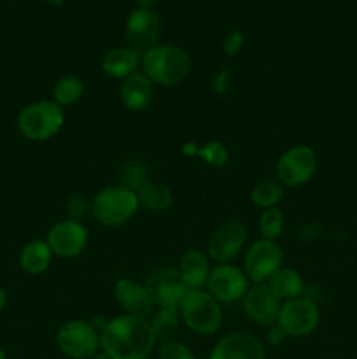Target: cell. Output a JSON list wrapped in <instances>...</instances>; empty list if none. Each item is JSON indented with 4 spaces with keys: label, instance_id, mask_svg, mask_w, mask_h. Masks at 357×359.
Masks as SVG:
<instances>
[{
    "label": "cell",
    "instance_id": "1",
    "mask_svg": "<svg viewBox=\"0 0 357 359\" xmlns=\"http://www.w3.org/2000/svg\"><path fill=\"white\" fill-rule=\"evenodd\" d=\"M158 340L149 319L121 314L107 319L100 332V351L111 359H147Z\"/></svg>",
    "mask_w": 357,
    "mask_h": 359
},
{
    "label": "cell",
    "instance_id": "2",
    "mask_svg": "<svg viewBox=\"0 0 357 359\" xmlns=\"http://www.w3.org/2000/svg\"><path fill=\"white\" fill-rule=\"evenodd\" d=\"M140 70L158 86L181 84L191 70V56L175 44H158L142 55Z\"/></svg>",
    "mask_w": 357,
    "mask_h": 359
},
{
    "label": "cell",
    "instance_id": "3",
    "mask_svg": "<svg viewBox=\"0 0 357 359\" xmlns=\"http://www.w3.org/2000/svg\"><path fill=\"white\" fill-rule=\"evenodd\" d=\"M65 125V111L52 100H38L24 105L16 119L18 132L30 142H46L58 135Z\"/></svg>",
    "mask_w": 357,
    "mask_h": 359
},
{
    "label": "cell",
    "instance_id": "4",
    "mask_svg": "<svg viewBox=\"0 0 357 359\" xmlns=\"http://www.w3.org/2000/svg\"><path fill=\"white\" fill-rule=\"evenodd\" d=\"M140 209L136 193L121 184L100 189L91 200V214L105 228H119L128 223Z\"/></svg>",
    "mask_w": 357,
    "mask_h": 359
},
{
    "label": "cell",
    "instance_id": "5",
    "mask_svg": "<svg viewBox=\"0 0 357 359\" xmlns=\"http://www.w3.org/2000/svg\"><path fill=\"white\" fill-rule=\"evenodd\" d=\"M178 312L182 323L196 335H214L223 325V307L206 290H189Z\"/></svg>",
    "mask_w": 357,
    "mask_h": 359
},
{
    "label": "cell",
    "instance_id": "6",
    "mask_svg": "<svg viewBox=\"0 0 357 359\" xmlns=\"http://www.w3.org/2000/svg\"><path fill=\"white\" fill-rule=\"evenodd\" d=\"M56 346L63 356L70 359H88L100 353V332L93 323L72 319L63 323L56 332Z\"/></svg>",
    "mask_w": 357,
    "mask_h": 359
},
{
    "label": "cell",
    "instance_id": "7",
    "mask_svg": "<svg viewBox=\"0 0 357 359\" xmlns=\"http://www.w3.org/2000/svg\"><path fill=\"white\" fill-rule=\"evenodd\" d=\"M275 172L276 181L284 188L304 186L312 181V177L317 172V153L304 144L289 147L280 154Z\"/></svg>",
    "mask_w": 357,
    "mask_h": 359
},
{
    "label": "cell",
    "instance_id": "8",
    "mask_svg": "<svg viewBox=\"0 0 357 359\" xmlns=\"http://www.w3.org/2000/svg\"><path fill=\"white\" fill-rule=\"evenodd\" d=\"M321 323V312L317 304L308 297L293 298V300L282 302L276 325L286 332L287 337H308L317 330Z\"/></svg>",
    "mask_w": 357,
    "mask_h": 359
},
{
    "label": "cell",
    "instance_id": "9",
    "mask_svg": "<svg viewBox=\"0 0 357 359\" xmlns=\"http://www.w3.org/2000/svg\"><path fill=\"white\" fill-rule=\"evenodd\" d=\"M248 286L251 280L245 276L244 269H238L231 263H217L210 269L205 290L223 305L241 302Z\"/></svg>",
    "mask_w": 357,
    "mask_h": 359
},
{
    "label": "cell",
    "instance_id": "10",
    "mask_svg": "<svg viewBox=\"0 0 357 359\" xmlns=\"http://www.w3.org/2000/svg\"><path fill=\"white\" fill-rule=\"evenodd\" d=\"M284 252L273 241L259 238L252 242L244 255V272L251 284L266 283L282 266Z\"/></svg>",
    "mask_w": 357,
    "mask_h": 359
},
{
    "label": "cell",
    "instance_id": "11",
    "mask_svg": "<svg viewBox=\"0 0 357 359\" xmlns=\"http://www.w3.org/2000/svg\"><path fill=\"white\" fill-rule=\"evenodd\" d=\"M161 23L160 16L153 9L136 7L128 14L125 23V37L130 48L136 49L140 55L160 44Z\"/></svg>",
    "mask_w": 357,
    "mask_h": 359
},
{
    "label": "cell",
    "instance_id": "12",
    "mask_svg": "<svg viewBox=\"0 0 357 359\" xmlns=\"http://www.w3.org/2000/svg\"><path fill=\"white\" fill-rule=\"evenodd\" d=\"M88 230L83 223L72 219H62L49 228L46 235L52 256L63 259H72L83 255L88 245Z\"/></svg>",
    "mask_w": 357,
    "mask_h": 359
},
{
    "label": "cell",
    "instance_id": "13",
    "mask_svg": "<svg viewBox=\"0 0 357 359\" xmlns=\"http://www.w3.org/2000/svg\"><path fill=\"white\" fill-rule=\"evenodd\" d=\"M144 284L153 298L154 307L178 309L189 291L177 269L154 270Z\"/></svg>",
    "mask_w": 357,
    "mask_h": 359
},
{
    "label": "cell",
    "instance_id": "14",
    "mask_svg": "<svg viewBox=\"0 0 357 359\" xmlns=\"http://www.w3.org/2000/svg\"><path fill=\"white\" fill-rule=\"evenodd\" d=\"M247 228L241 221H226L220 224L206 244V255L216 263H231L245 248Z\"/></svg>",
    "mask_w": 357,
    "mask_h": 359
},
{
    "label": "cell",
    "instance_id": "15",
    "mask_svg": "<svg viewBox=\"0 0 357 359\" xmlns=\"http://www.w3.org/2000/svg\"><path fill=\"white\" fill-rule=\"evenodd\" d=\"M282 302L275 297L266 283L251 284L241 298V309L245 316L261 326H272L279 318Z\"/></svg>",
    "mask_w": 357,
    "mask_h": 359
},
{
    "label": "cell",
    "instance_id": "16",
    "mask_svg": "<svg viewBox=\"0 0 357 359\" xmlns=\"http://www.w3.org/2000/svg\"><path fill=\"white\" fill-rule=\"evenodd\" d=\"M209 359H266V349L255 335L234 332L217 340Z\"/></svg>",
    "mask_w": 357,
    "mask_h": 359
},
{
    "label": "cell",
    "instance_id": "17",
    "mask_svg": "<svg viewBox=\"0 0 357 359\" xmlns=\"http://www.w3.org/2000/svg\"><path fill=\"white\" fill-rule=\"evenodd\" d=\"M114 297L122 314L147 319L154 309L146 284H139L132 279H119L114 286Z\"/></svg>",
    "mask_w": 357,
    "mask_h": 359
},
{
    "label": "cell",
    "instance_id": "18",
    "mask_svg": "<svg viewBox=\"0 0 357 359\" xmlns=\"http://www.w3.org/2000/svg\"><path fill=\"white\" fill-rule=\"evenodd\" d=\"M142 65V55L130 46L108 49L102 58V70L112 79H126L132 74L139 72Z\"/></svg>",
    "mask_w": 357,
    "mask_h": 359
},
{
    "label": "cell",
    "instance_id": "19",
    "mask_svg": "<svg viewBox=\"0 0 357 359\" xmlns=\"http://www.w3.org/2000/svg\"><path fill=\"white\" fill-rule=\"evenodd\" d=\"M154 93V84L142 70L132 74L130 77L122 79L121 88H119V95H121V102L128 111L140 112L150 104Z\"/></svg>",
    "mask_w": 357,
    "mask_h": 359
},
{
    "label": "cell",
    "instance_id": "20",
    "mask_svg": "<svg viewBox=\"0 0 357 359\" xmlns=\"http://www.w3.org/2000/svg\"><path fill=\"white\" fill-rule=\"evenodd\" d=\"M210 269L212 266H210L205 252L198 251V249H188L181 256L177 270L181 272L182 279L189 290H205Z\"/></svg>",
    "mask_w": 357,
    "mask_h": 359
},
{
    "label": "cell",
    "instance_id": "21",
    "mask_svg": "<svg viewBox=\"0 0 357 359\" xmlns=\"http://www.w3.org/2000/svg\"><path fill=\"white\" fill-rule=\"evenodd\" d=\"M270 290L275 293L280 302L293 300L304 294V280L300 272L289 266H280L268 280H266Z\"/></svg>",
    "mask_w": 357,
    "mask_h": 359
},
{
    "label": "cell",
    "instance_id": "22",
    "mask_svg": "<svg viewBox=\"0 0 357 359\" xmlns=\"http://www.w3.org/2000/svg\"><path fill=\"white\" fill-rule=\"evenodd\" d=\"M136 200H139L140 209H146L149 212H167L174 203V193L167 184L149 181L136 191Z\"/></svg>",
    "mask_w": 357,
    "mask_h": 359
},
{
    "label": "cell",
    "instance_id": "23",
    "mask_svg": "<svg viewBox=\"0 0 357 359\" xmlns=\"http://www.w3.org/2000/svg\"><path fill=\"white\" fill-rule=\"evenodd\" d=\"M52 259V252L46 241H31L21 249L20 266L23 272L30 276H38L49 269Z\"/></svg>",
    "mask_w": 357,
    "mask_h": 359
},
{
    "label": "cell",
    "instance_id": "24",
    "mask_svg": "<svg viewBox=\"0 0 357 359\" xmlns=\"http://www.w3.org/2000/svg\"><path fill=\"white\" fill-rule=\"evenodd\" d=\"M181 321L182 319H181V312H178V309L158 307V311L154 312L153 319L149 321L158 344L174 339L178 326H181Z\"/></svg>",
    "mask_w": 357,
    "mask_h": 359
},
{
    "label": "cell",
    "instance_id": "25",
    "mask_svg": "<svg viewBox=\"0 0 357 359\" xmlns=\"http://www.w3.org/2000/svg\"><path fill=\"white\" fill-rule=\"evenodd\" d=\"M83 95H84L83 79L74 76V74H66V76L59 77V79L56 81L55 88H52V102H56L62 109L76 105L77 102L83 98Z\"/></svg>",
    "mask_w": 357,
    "mask_h": 359
},
{
    "label": "cell",
    "instance_id": "26",
    "mask_svg": "<svg viewBox=\"0 0 357 359\" xmlns=\"http://www.w3.org/2000/svg\"><path fill=\"white\" fill-rule=\"evenodd\" d=\"M284 186L279 181H273V179H265V181H259L258 184L252 188L251 191V202L254 203L259 209H272L280 203V200L284 198Z\"/></svg>",
    "mask_w": 357,
    "mask_h": 359
},
{
    "label": "cell",
    "instance_id": "27",
    "mask_svg": "<svg viewBox=\"0 0 357 359\" xmlns=\"http://www.w3.org/2000/svg\"><path fill=\"white\" fill-rule=\"evenodd\" d=\"M149 168L146 163L139 160H130L119 168V184L132 191H139L146 182H149Z\"/></svg>",
    "mask_w": 357,
    "mask_h": 359
},
{
    "label": "cell",
    "instance_id": "28",
    "mask_svg": "<svg viewBox=\"0 0 357 359\" xmlns=\"http://www.w3.org/2000/svg\"><path fill=\"white\" fill-rule=\"evenodd\" d=\"M259 231H261V238L266 241L276 242V238L282 235L284 224H286V217H284L282 210L272 207V209H265L259 216Z\"/></svg>",
    "mask_w": 357,
    "mask_h": 359
},
{
    "label": "cell",
    "instance_id": "29",
    "mask_svg": "<svg viewBox=\"0 0 357 359\" xmlns=\"http://www.w3.org/2000/svg\"><path fill=\"white\" fill-rule=\"evenodd\" d=\"M198 156L210 167H224L227 163V149L219 140H209L198 149Z\"/></svg>",
    "mask_w": 357,
    "mask_h": 359
},
{
    "label": "cell",
    "instance_id": "30",
    "mask_svg": "<svg viewBox=\"0 0 357 359\" xmlns=\"http://www.w3.org/2000/svg\"><path fill=\"white\" fill-rule=\"evenodd\" d=\"M156 356L158 359H196L192 351L184 342L175 339L158 344Z\"/></svg>",
    "mask_w": 357,
    "mask_h": 359
},
{
    "label": "cell",
    "instance_id": "31",
    "mask_svg": "<svg viewBox=\"0 0 357 359\" xmlns=\"http://www.w3.org/2000/svg\"><path fill=\"white\" fill-rule=\"evenodd\" d=\"M91 214V200L83 193H74L69 200H66V219L77 221L83 223Z\"/></svg>",
    "mask_w": 357,
    "mask_h": 359
},
{
    "label": "cell",
    "instance_id": "32",
    "mask_svg": "<svg viewBox=\"0 0 357 359\" xmlns=\"http://www.w3.org/2000/svg\"><path fill=\"white\" fill-rule=\"evenodd\" d=\"M244 41L245 37L240 30H231L230 34L226 35V39H224V44H223L224 55L237 56L238 53L241 51V48H244Z\"/></svg>",
    "mask_w": 357,
    "mask_h": 359
},
{
    "label": "cell",
    "instance_id": "33",
    "mask_svg": "<svg viewBox=\"0 0 357 359\" xmlns=\"http://www.w3.org/2000/svg\"><path fill=\"white\" fill-rule=\"evenodd\" d=\"M286 339H287L286 332H284V330L280 328L276 323H275V325L268 326V333H266V342H268L270 346H280V344H282Z\"/></svg>",
    "mask_w": 357,
    "mask_h": 359
},
{
    "label": "cell",
    "instance_id": "34",
    "mask_svg": "<svg viewBox=\"0 0 357 359\" xmlns=\"http://www.w3.org/2000/svg\"><path fill=\"white\" fill-rule=\"evenodd\" d=\"M227 81H230V72L227 70H219L216 79H214V90H216V93H223L226 90Z\"/></svg>",
    "mask_w": 357,
    "mask_h": 359
},
{
    "label": "cell",
    "instance_id": "35",
    "mask_svg": "<svg viewBox=\"0 0 357 359\" xmlns=\"http://www.w3.org/2000/svg\"><path fill=\"white\" fill-rule=\"evenodd\" d=\"M198 149L200 147L192 142H188L182 146V151H184V154H188V156H198Z\"/></svg>",
    "mask_w": 357,
    "mask_h": 359
},
{
    "label": "cell",
    "instance_id": "36",
    "mask_svg": "<svg viewBox=\"0 0 357 359\" xmlns=\"http://www.w3.org/2000/svg\"><path fill=\"white\" fill-rule=\"evenodd\" d=\"M156 2H158V0H136L139 7H146V9H153V6Z\"/></svg>",
    "mask_w": 357,
    "mask_h": 359
},
{
    "label": "cell",
    "instance_id": "37",
    "mask_svg": "<svg viewBox=\"0 0 357 359\" xmlns=\"http://www.w3.org/2000/svg\"><path fill=\"white\" fill-rule=\"evenodd\" d=\"M7 298H9L7 297V291L4 287H0V311L7 305Z\"/></svg>",
    "mask_w": 357,
    "mask_h": 359
},
{
    "label": "cell",
    "instance_id": "38",
    "mask_svg": "<svg viewBox=\"0 0 357 359\" xmlns=\"http://www.w3.org/2000/svg\"><path fill=\"white\" fill-rule=\"evenodd\" d=\"M42 2H46L48 6H55V7H59L65 4V0H42Z\"/></svg>",
    "mask_w": 357,
    "mask_h": 359
},
{
    "label": "cell",
    "instance_id": "39",
    "mask_svg": "<svg viewBox=\"0 0 357 359\" xmlns=\"http://www.w3.org/2000/svg\"><path fill=\"white\" fill-rule=\"evenodd\" d=\"M88 359H111V358H108V356H105V354L102 353V351H100V353H97V354H94V356L88 358Z\"/></svg>",
    "mask_w": 357,
    "mask_h": 359
},
{
    "label": "cell",
    "instance_id": "40",
    "mask_svg": "<svg viewBox=\"0 0 357 359\" xmlns=\"http://www.w3.org/2000/svg\"><path fill=\"white\" fill-rule=\"evenodd\" d=\"M0 359H7V354H6V351H4L2 347H0Z\"/></svg>",
    "mask_w": 357,
    "mask_h": 359
},
{
    "label": "cell",
    "instance_id": "41",
    "mask_svg": "<svg viewBox=\"0 0 357 359\" xmlns=\"http://www.w3.org/2000/svg\"><path fill=\"white\" fill-rule=\"evenodd\" d=\"M6 2H20V0H6Z\"/></svg>",
    "mask_w": 357,
    "mask_h": 359
}]
</instances>
